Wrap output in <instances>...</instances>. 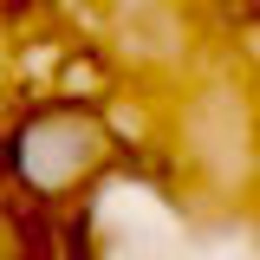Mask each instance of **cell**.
Returning <instances> with one entry per match:
<instances>
[{"mask_svg": "<svg viewBox=\"0 0 260 260\" xmlns=\"http://www.w3.org/2000/svg\"><path fill=\"white\" fill-rule=\"evenodd\" d=\"M98 162H104V130H98L91 111H72V104L39 111V117H26L7 137V176L32 195L78 189Z\"/></svg>", "mask_w": 260, "mask_h": 260, "instance_id": "6da1fadb", "label": "cell"}]
</instances>
